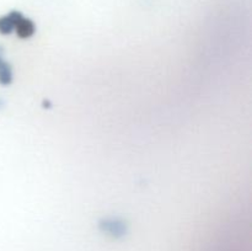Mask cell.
<instances>
[{
	"label": "cell",
	"instance_id": "6da1fadb",
	"mask_svg": "<svg viewBox=\"0 0 252 251\" xmlns=\"http://www.w3.org/2000/svg\"><path fill=\"white\" fill-rule=\"evenodd\" d=\"M97 226L101 233L112 239H122L128 233L127 221L121 217H103L98 220Z\"/></svg>",
	"mask_w": 252,
	"mask_h": 251
},
{
	"label": "cell",
	"instance_id": "7a4b0ae2",
	"mask_svg": "<svg viewBox=\"0 0 252 251\" xmlns=\"http://www.w3.org/2000/svg\"><path fill=\"white\" fill-rule=\"evenodd\" d=\"M22 17V14L20 11H10L7 15L0 17V33L1 34H10L15 32V29L17 26V22Z\"/></svg>",
	"mask_w": 252,
	"mask_h": 251
},
{
	"label": "cell",
	"instance_id": "3957f363",
	"mask_svg": "<svg viewBox=\"0 0 252 251\" xmlns=\"http://www.w3.org/2000/svg\"><path fill=\"white\" fill-rule=\"evenodd\" d=\"M15 32H16V34L20 38H30V37L33 36L34 32H36V24H34L31 19H29V17H26L25 15H22L20 21L17 22Z\"/></svg>",
	"mask_w": 252,
	"mask_h": 251
},
{
	"label": "cell",
	"instance_id": "277c9868",
	"mask_svg": "<svg viewBox=\"0 0 252 251\" xmlns=\"http://www.w3.org/2000/svg\"><path fill=\"white\" fill-rule=\"evenodd\" d=\"M14 80L12 68L6 59L4 58V49L0 46V85L7 86Z\"/></svg>",
	"mask_w": 252,
	"mask_h": 251
}]
</instances>
